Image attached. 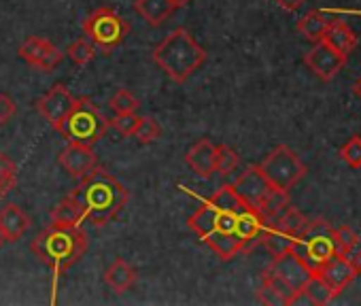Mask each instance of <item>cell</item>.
<instances>
[{
  "mask_svg": "<svg viewBox=\"0 0 361 306\" xmlns=\"http://www.w3.org/2000/svg\"><path fill=\"white\" fill-rule=\"evenodd\" d=\"M71 196L79 202L83 221L92 224L94 228L111 224L126 209L130 198L126 185L109 171L98 166L79 179V185Z\"/></svg>",
  "mask_w": 361,
  "mask_h": 306,
  "instance_id": "cell-1",
  "label": "cell"
},
{
  "mask_svg": "<svg viewBox=\"0 0 361 306\" xmlns=\"http://www.w3.org/2000/svg\"><path fill=\"white\" fill-rule=\"evenodd\" d=\"M30 251L60 276L87 251V236L79 226H49L32 243Z\"/></svg>",
  "mask_w": 361,
  "mask_h": 306,
  "instance_id": "cell-2",
  "label": "cell"
},
{
  "mask_svg": "<svg viewBox=\"0 0 361 306\" xmlns=\"http://www.w3.org/2000/svg\"><path fill=\"white\" fill-rule=\"evenodd\" d=\"M151 58L172 81L183 83L207 62L209 54L190 30L176 28L151 51Z\"/></svg>",
  "mask_w": 361,
  "mask_h": 306,
  "instance_id": "cell-3",
  "label": "cell"
},
{
  "mask_svg": "<svg viewBox=\"0 0 361 306\" xmlns=\"http://www.w3.org/2000/svg\"><path fill=\"white\" fill-rule=\"evenodd\" d=\"M109 130V119L98 111V106L87 98H77L75 109L64 119L58 130L68 142H83L94 147Z\"/></svg>",
  "mask_w": 361,
  "mask_h": 306,
  "instance_id": "cell-4",
  "label": "cell"
},
{
  "mask_svg": "<svg viewBox=\"0 0 361 306\" xmlns=\"http://www.w3.org/2000/svg\"><path fill=\"white\" fill-rule=\"evenodd\" d=\"M331 234H334V228L327 221L314 219V221H306L300 234L295 236L293 251L302 257V262L312 272H317L336 253Z\"/></svg>",
  "mask_w": 361,
  "mask_h": 306,
  "instance_id": "cell-5",
  "label": "cell"
},
{
  "mask_svg": "<svg viewBox=\"0 0 361 306\" xmlns=\"http://www.w3.org/2000/svg\"><path fill=\"white\" fill-rule=\"evenodd\" d=\"M259 169H262L264 177L268 179V183L274 190L285 192V194L306 175L304 162L287 145H279L276 149H272L264 158V162L259 164Z\"/></svg>",
  "mask_w": 361,
  "mask_h": 306,
  "instance_id": "cell-6",
  "label": "cell"
},
{
  "mask_svg": "<svg viewBox=\"0 0 361 306\" xmlns=\"http://www.w3.org/2000/svg\"><path fill=\"white\" fill-rule=\"evenodd\" d=\"M85 37L100 49L111 51L119 47L130 35V24L111 7H100L83 20Z\"/></svg>",
  "mask_w": 361,
  "mask_h": 306,
  "instance_id": "cell-7",
  "label": "cell"
},
{
  "mask_svg": "<svg viewBox=\"0 0 361 306\" xmlns=\"http://www.w3.org/2000/svg\"><path fill=\"white\" fill-rule=\"evenodd\" d=\"M75 104H77V98L68 92V87H64L62 83H56L47 94H43L37 100V111L49 121L54 130H60L68 113L75 109Z\"/></svg>",
  "mask_w": 361,
  "mask_h": 306,
  "instance_id": "cell-8",
  "label": "cell"
},
{
  "mask_svg": "<svg viewBox=\"0 0 361 306\" xmlns=\"http://www.w3.org/2000/svg\"><path fill=\"white\" fill-rule=\"evenodd\" d=\"M18 54L26 64H30L43 73H51L62 62V51L43 37H28L22 43V47L18 49Z\"/></svg>",
  "mask_w": 361,
  "mask_h": 306,
  "instance_id": "cell-9",
  "label": "cell"
},
{
  "mask_svg": "<svg viewBox=\"0 0 361 306\" xmlns=\"http://www.w3.org/2000/svg\"><path fill=\"white\" fill-rule=\"evenodd\" d=\"M234 190H236V194L243 198V202L249 207V209H253V211H257L259 207H262V202L272 194V185L268 183V179L264 177V173H262V169L259 166H249L236 181H234V185H232Z\"/></svg>",
  "mask_w": 361,
  "mask_h": 306,
  "instance_id": "cell-10",
  "label": "cell"
},
{
  "mask_svg": "<svg viewBox=\"0 0 361 306\" xmlns=\"http://www.w3.org/2000/svg\"><path fill=\"white\" fill-rule=\"evenodd\" d=\"M344 62H346V56L338 54L336 49H331V47H329L327 43H323V41H319V43L304 56V64H306L319 79H323V81L334 79V77L342 71Z\"/></svg>",
  "mask_w": 361,
  "mask_h": 306,
  "instance_id": "cell-11",
  "label": "cell"
},
{
  "mask_svg": "<svg viewBox=\"0 0 361 306\" xmlns=\"http://www.w3.org/2000/svg\"><path fill=\"white\" fill-rule=\"evenodd\" d=\"M60 166L75 179L85 177L87 173H92L98 166L96 153L90 145L83 142H68L62 151H60Z\"/></svg>",
  "mask_w": 361,
  "mask_h": 306,
  "instance_id": "cell-12",
  "label": "cell"
},
{
  "mask_svg": "<svg viewBox=\"0 0 361 306\" xmlns=\"http://www.w3.org/2000/svg\"><path fill=\"white\" fill-rule=\"evenodd\" d=\"M270 272H274L276 276H281L289 287H293L295 291H302L304 283L310 279L312 270L302 262V257L291 249V251H285L281 255H274L270 268Z\"/></svg>",
  "mask_w": 361,
  "mask_h": 306,
  "instance_id": "cell-13",
  "label": "cell"
},
{
  "mask_svg": "<svg viewBox=\"0 0 361 306\" xmlns=\"http://www.w3.org/2000/svg\"><path fill=\"white\" fill-rule=\"evenodd\" d=\"M317 274H321L331 287L336 293H340L344 287H348L353 283V279L357 276V270L353 266V259L348 255H340V253H334L319 270Z\"/></svg>",
  "mask_w": 361,
  "mask_h": 306,
  "instance_id": "cell-14",
  "label": "cell"
},
{
  "mask_svg": "<svg viewBox=\"0 0 361 306\" xmlns=\"http://www.w3.org/2000/svg\"><path fill=\"white\" fill-rule=\"evenodd\" d=\"M257 298L264 304H295L298 298H300V291H295L293 287H289L274 272L266 270L264 272V285H262Z\"/></svg>",
  "mask_w": 361,
  "mask_h": 306,
  "instance_id": "cell-15",
  "label": "cell"
},
{
  "mask_svg": "<svg viewBox=\"0 0 361 306\" xmlns=\"http://www.w3.org/2000/svg\"><path fill=\"white\" fill-rule=\"evenodd\" d=\"M185 164L202 179H209L215 173V142L209 138H200L185 153Z\"/></svg>",
  "mask_w": 361,
  "mask_h": 306,
  "instance_id": "cell-16",
  "label": "cell"
},
{
  "mask_svg": "<svg viewBox=\"0 0 361 306\" xmlns=\"http://www.w3.org/2000/svg\"><path fill=\"white\" fill-rule=\"evenodd\" d=\"M0 228H3L5 238L9 243H16V240L24 238L26 232L30 230V217L24 213V209L9 202L3 207V211H0Z\"/></svg>",
  "mask_w": 361,
  "mask_h": 306,
  "instance_id": "cell-17",
  "label": "cell"
},
{
  "mask_svg": "<svg viewBox=\"0 0 361 306\" xmlns=\"http://www.w3.org/2000/svg\"><path fill=\"white\" fill-rule=\"evenodd\" d=\"M323 43H327L331 49H336L338 54L342 56H348L355 45H357V37L355 32L342 22V20H329L327 28H325V35L321 39Z\"/></svg>",
  "mask_w": 361,
  "mask_h": 306,
  "instance_id": "cell-18",
  "label": "cell"
},
{
  "mask_svg": "<svg viewBox=\"0 0 361 306\" xmlns=\"http://www.w3.org/2000/svg\"><path fill=\"white\" fill-rule=\"evenodd\" d=\"M204 243H207L221 259H232V257H236L240 251L247 249L245 240H243L236 232H221V230H215V232H211V234L204 238Z\"/></svg>",
  "mask_w": 361,
  "mask_h": 306,
  "instance_id": "cell-19",
  "label": "cell"
},
{
  "mask_svg": "<svg viewBox=\"0 0 361 306\" xmlns=\"http://www.w3.org/2000/svg\"><path fill=\"white\" fill-rule=\"evenodd\" d=\"M134 11L149 24V26H161L176 9L170 0H134Z\"/></svg>",
  "mask_w": 361,
  "mask_h": 306,
  "instance_id": "cell-20",
  "label": "cell"
},
{
  "mask_svg": "<svg viewBox=\"0 0 361 306\" xmlns=\"http://www.w3.org/2000/svg\"><path fill=\"white\" fill-rule=\"evenodd\" d=\"M104 283L115 293H126L136 283V270L121 257H117L104 272Z\"/></svg>",
  "mask_w": 361,
  "mask_h": 306,
  "instance_id": "cell-21",
  "label": "cell"
},
{
  "mask_svg": "<svg viewBox=\"0 0 361 306\" xmlns=\"http://www.w3.org/2000/svg\"><path fill=\"white\" fill-rule=\"evenodd\" d=\"M259 240L262 245L266 247V251L274 257V255H281L285 251H291L293 245H295V236H291L289 232L281 230V228H274V226H266L259 234Z\"/></svg>",
  "mask_w": 361,
  "mask_h": 306,
  "instance_id": "cell-22",
  "label": "cell"
},
{
  "mask_svg": "<svg viewBox=\"0 0 361 306\" xmlns=\"http://www.w3.org/2000/svg\"><path fill=\"white\" fill-rule=\"evenodd\" d=\"M300 295H306V300H308L310 304L325 306V304H329V302H331V298H334V295H338V293L334 291V287H331V285H329L321 274L312 272V274H310V279L304 283V287H302Z\"/></svg>",
  "mask_w": 361,
  "mask_h": 306,
  "instance_id": "cell-23",
  "label": "cell"
},
{
  "mask_svg": "<svg viewBox=\"0 0 361 306\" xmlns=\"http://www.w3.org/2000/svg\"><path fill=\"white\" fill-rule=\"evenodd\" d=\"M209 204H213L219 213H230V215H236V217L249 209V207L243 202V198L236 194V190H234L232 185L219 188V190L209 198Z\"/></svg>",
  "mask_w": 361,
  "mask_h": 306,
  "instance_id": "cell-24",
  "label": "cell"
},
{
  "mask_svg": "<svg viewBox=\"0 0 361 306\" xmlns=\"http://www.w3.org/2000/svg\"><path fill=\"white\" fill-rule=\"evenodd\" d=\"M217 219H219V211L213 204L207 202L192 217H188V226H190V230H194L204 240L211 232L217 230Z\"/></svg>",
  "mask_w": 361,
  "mask_h": 306,
  "instance_id": "cell-25",
  "label": "cell"
},
{
  "mask_svg": "<svg viewBox=\"0 0 361 306\" xmlns=\"http://www.w3.org/2000/svg\"><path fill=\"white\" fill-rule=\"evenodd\" d=\"M49 217H51V226H79L83 221L81 207L73 196H66L64 200H60L54 207Z\"/></svg>",
  "mask_w": 361,
  "mask_h": 306,
  "instance_id": "cell-26",
  "label": "cell"
},
{
  "mask_svg": "<svg viewBox=\"0 0 361 306\" xmlns=\"http://www.w3.org/2000/svg\"><path fill=\"white\" fill-rule=\"evenodd\" d=\"M329 20L325 18V13L321 11H308L300 22H298V32L310 41V43H319L325 35V28H327Z\"/></svg>",
  "mask_w": 361,
  "mask_h": 306,
  "instance_id": "cell-27",
  "label": "cell"
},
{
  "mask_svg": "<svg viewBox=\"0 0 361 306\" xmlns=\"http://www.w3.org/2000/svg\"><path fill=\"white\" fill-rule=\"evenodd\" d=\"M264 230V221L262 217L257 215V211L253 209H247L245 213H240L236 217V234L245 240V245L253 243V240H259V234Z\"/></svg>",
  "mask_w": 361,
  "mask_h": 306,
  "instance_id": "cell-28",
  "label": "cell"
},
{
  "mask_svg": "<svg viewBox=\"0 0 361 306\" xmlns=\"http://www.w3.org/2000/svg\"><path fill=\"white\" fill-rule=\"evenodd\" d=\"M66 56H68L75 64L85 66V64L94 62L98 54H96V45H94L90 39H77L75 43H71V45H68Z\"/></svg>",
  "mask_w": 361,
  "mask_h": 306,
  "instance_id": "cell-29",
  "label": "cell"
},
{
  "mask_svg": "<svg viewBox=\"0 0 361 306\" xmlns=\"http://www.w3.org/2000/svg\"><path fill=\"white\" fill-rule=\"evenodd\" d=\"M161 136V126L153 119V117H140L134 132H132V138L140 145H149V142H155L157 138Z\"/></svg>",
  "mask_w": 361,
  "mask_h": 306,
  "instance_id": "cell-30",
  "label": "cell"
},
{
  "mask_svg": "<svg viewBox=\"0 0 361 306\" xmlns=\"http://www.w3.org/2000/svg\"><path fill=\"white\" fill-rule=\"evenodd\" d=\"M238 166V153L228 145H215V173L230 175Z\"/></svg>",
  "mask_w": 361,
  "mask_h": 306,
  "instance_id": "cell-31",
  "label": "cell"
},
{
  "mask_svg": "<svg viewBox=\"0 0 361 306\" xmlns=\"http://www.w3.org/2000/svg\"><path fill=\"white\" fill-rule=\"evenodd\" d=\"M109 106L115 115H123V113H136L138 106H140V100L130 92V90H117L111 100H109Z\"/></svg>",
  "mask_w": 361,
  "mask_h": 306,
  "instance_id": "cell-32",
  "label": "cell"
},
{
  "mask_svg": "<svg viewBox=\"0 0 361 306\" xmlns=\"http://www.w3.org/2000/svg\"><path fill=\"white\" fill-rule=\"evenodd\" d=\"M18 177L16 162L7 156V153L0 151V196H5L13 190Z\"/></svg>",
  "mask_w": 361,
  "mask_h": 306,
  "instance_id": "cell-33",
  "label": "cell"
},
{
  "mask_svg": "<svg viewBox=\"0 0 361 306\" xmlns=\"http://www.w3.org/2000/svg\"><path fill=\"white\" fill-rule=\"evenodd\" d=\"M331 238H334L336 253H340V255H348V253L357 247V232L350 230L348 226L336 228L334 234H331Z\"/></svg>",
  "mask_w": 361,
  "mask_h": 306,
  "instance_id": "cell-34",
  "label": "cell"
},
{
  "mask_svg": "<svg viewBox=\"0 0 361 306\" xmlns=\"http://www.w3.org/2000/svg\"><path fill=\"white\" fill-rule=\"evenodd\" d=\"M340 156L346 162V166L350 169H361V136H350L342 149H340Z\"/></svg>",
  "mask_w": 361,
  "mask_h": 306,
  "instance_id": "cell-35",
  "label": "cell"
},
{
  "mask_svg": "<svg viewBox=\"0 0 361 306\" xmlns=\"http://www.w3.org/2000/svg\"><path fill=\"white\" fill-rule=\"evenodd\" d=\"M138 115L136 113H123V115H115L113 119H109V128H115L121 136H132L136 123H138Z\"/></svg>",
  "mask_w": 361,
  "mask_h": 306,
  "instance_id": "cell-36",
  "label": "cell"
},
{
  "mask_svg": "<svg viewBox=\"0 0 361 306\" xmlns=\"http://www.w3.org/2000/svg\"><path fill=\"white\" fill-rule=\"evenodd\" d=\"M16 115V102L11 96L0 94V126H5L11 121V117Z\"/></svg>",
  "mask_w": 361,
  "mask_h": 306,
  "instance_id": "cell-37",
  "label": "cell"
},
{
  "mask_svg": "<svg viewBox=\"0 0 361 306\" xmlns=\"http://www.w3.org/2000/svg\"><path fill=\"white\" fill-rule=\"evenodd\" d=\"M274 3L281 7V9H285V11H298L306 0H274Z\"/></svg>",
  "mask_w": 361,
  "mask_h": 306,
  "instance_id": "cell-38",
  "label": "cell"
},
{
  "mask_svg": "<svg viewBox=\"0 0 361 306\" xmlns=\"http://www.w3.org/2000/svg\"><path fill=\"white\" fill-rule=\"evenodd\" d=\"M353 266H355V270H357V274L361 276V249H359V253L353 257Z\"/></svg>",
  "mask_w": 361,
  "mask_h": 306,
  "instance_id": "cell-39",
  "label": "cell"
},
{
  "mask_svg": "<svg viewBox=\"0 0 361 306\" xmlns=\"http://www.w3.org/2000/svg\"><path fill=\"white\" fill-rule=\"evenodd\" d=\"M170 3L174 5V9H180V7H188L192 0H170Z\"/></svg>",
  "mask_w": 361,
  "mask_h": 306,
  "instance_id": "cell-40",
  "label": "cell"
},
{
  "mask_svg": "<svg viewBox=\"0 0 361 306\" xmlns=\"http://www.w3.org/2000/svg\"><path fill=\"white\" fill-rule=\"evenodd\" d=\"M355 94H357V96L361 98V79H359V81L355 83Z\"/></svg>",
  "mask_w": 361,
  "mask_h": 306,
  "instance_id": "cell-41",
  "label": "cell"
},
{
  "mask_svg": "<svg viewBox=\"0 0 361 306\" xmlns=\"http://www.w3.org/2000/svg\"><path fill=\"white\" fill-rule=\"evenodd\" d=\"M3 243H7V238H5V232H3V228H0V247H3Z\"/></svg>",
  "mask_w": 361,
  "mask_h": 306,
  "instance_id": "cell-42",
  "label": "cell"
}]
</instances>
